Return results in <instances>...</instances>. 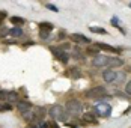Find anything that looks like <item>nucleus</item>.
Segmentation results:
<instances>
[{
    "label": "nucleus",
    "mask_w": 131,
    "mask_h": 128,
    "mask_svg": "<svg viewBox=\"0 0 131 128\" xmlns=\"http://www.w3.org/2000/svg\"><path fill=\"white\" fill-rule=\"evenodd\" d=\"M125 92H127L128 95H131V80L127 83V86H125Z\"/></svg>",
    "instance_id": "26"
},
{
    "label": "nucleus",
    "mask_w": 131,
    "mask_h": 128,
    "mask_svg": "<svg viewBox=\"0 0 131 128\" xmlns=\"http://www.w3.org/2000/svg\"><path fill=\"white\" fill-rule=\"evenodd\" d=\"M5 15H6L5 12H0V26H2V21H3V18H5Z\"/></svg>",
    "instance_id": "28"
},
{
    "label": "nucleus",
    "mask_w": 131,
    "mask_h": 128,
    "mask_svg": "<svg viewBox=\"0 0 131 128\" xmlns=\"http://www.w3.org/2000/svg\"><path fill=\"white\" fill-rule=\"evenodd\" d=\"M124 80H125V72H119L118 76H116V80H115V81H116V83H122Z\"/></svg>",
    "instance_id": "21"
},
{
    "label": "nucleus",
    "mask_w": 131,
    "mask_h": 128,
    "mask_svg": "<svg viewBox=\"0 0 131 128\" xmlns=\"http://www.w3.org/2000/svg\"><path fill=\"white\" fill-rule=\"evenodd\" d=\"M47 8H48V9H51V11H54V12H57V11H59V9H57L54 5H51V3H48V5H47Z\"/></svg>",
    "instance_id": "27"
},
{
    "label": "nucleus",
    "mask_w": 131,
    "mask_h": 128,
    "mask_svg": "<svg viewBox=\"0 0 131 128\" xmlns=\"http://www.w3.org/2000/svg\"><path fill=\"white\" fill-rule=\"evenodd\" d=\"M11 23L17 26H23L24 24V18H21V17H11Z\"/></svg>",
    "instance_id": "16"
},
{
    "label": "nucleus",
    "mask_w": 131,
    "mask_h": 128,
    "mask_svg": "<svg viewBox=\"0 0 131 128\" xmlns=\"http://www.w3.org/2000/svg\"><path fill=\"white\" fill-rule=\"evenodd\" d=\"M71 41H74L77 44H89L91 42V39L88 36H84V35H81V33H72L71 35Z\"/></svg>",
    "instance_id": "10"
},
{
    "label": "nucleus",
    "mask_w": 131,
    "mask_h": 128,
    "mask_svg": "<svg viewBox=\"0 0 131 128\" xmlns=\"http://www.w3.org/2000/svg\"><path fill=\"white\" fill-rule=\"evenodd\" d=\"M51 51L54 53V56H56L60 62L68 63V60H69V54H68V53H65V51H62V50H57V48H51Z\"/></svg>",
    "instance_id": "7"
},
{
    "label": "nucleus",
    "mask_w": 131,
    "mask_h": 128,
    "mask_svg": "<svg viewBox=\"0 0 131 128\" xmlns=\"http://www.w3.org/2000/svg\"><path fill=\"white\" fill-rule=\"evenodd\" d=\"M17 109H18V112H20L21 115H26V113H29V112L32 110V104L29 101H20L17 104Z\"/></svg>",
    "instance_id": "6"
},
{
    "label": "nucleus",
    "mask_w": 131,
    "mask_h": 128,
    "mask_svg": "<svg viewBox=\"0 0 131 128\" xmlns=\"http://www.w3.org/2000/svg\"><path fill=\"white\" fill-rule=\"evenodd\" d=\"M8 93L9 92H6V90H0V100L2 101H6L8 100Z\"/></svg>",
    "instance_id": "23"
},
{
    "label": "nucleus",
    "mask_w": 131,
    "mask_h": 128,
    "mask_svg": "<svg viewBox=\"0 0 131 128\" xmlns=\"http://www.w3.org/2000/svg\"><path fill=\"white\" fill-rule=\"evenodd\" d=\"M66 112L71 116H79L83 112V104L79 100H69L66 102Z\"/></svg>",
    "instance_id": "2"
},
{
    "label": "nucleus",
    "mask_w": 131,
    "mask_h": 128,
    "mask_svg": "<svg viewBox=\"0 0 131 128\" xmlns=\"http://www.w3.org/2000/svg\"><path fill=\"white\" fill-rule=\"evenodd\" d=\"M108 63V57L107 56H103V54H98L92 59V65L96 66V68H101V66H107Z\"/></svg>",
    "instance_id": "5"
},
{
    "label": "nucleus",
    "mask_w": 131,
    "mask_h": 128,
    "mask_svg": "<svg viewBox=\"0 0 131 128\" xmlns=\"http://www.w3.org/2000/svg\"><path fill=\"white\" fill-rule=\"evenodd\" d=\"M39 29H41V30H45V32H51L53 24H51V23H41Z\"/></svg>",
    "instance_id": "17"
},
{
    "label": "nucleus",
    "mask_w": 131,
    "mask_h": 128,
    "mask_svg": "<svg viewBox=\"0 0 131 128\" xmlns=\"http://www.w3.org/2000/svg\"><path fill=\"white\" fill-rule=\"evenodd\" d=\"M112 24H115V26H118V20H116V18H113V20H112Z\"/></svg>",
    "instance_id": "29"
},
{
    "label": "nucleus",
    "mask_w": 131,
    "mask_h": 128,
    "mask_svg": "<svg viewBox=\"0 0 131 128\" xmlns=\"http://www.w3.org/2000/svg\"><path fill=\"white\" fill-rule=\"evenodd\" d=\"M81 121L86 122V124H92V125H98V119L95 113H83L81 115Z\"/></svg>",
    "instance_id": "9"
},
{
    "label": "nucleus",
    "mask_w": 131,
    "mask_h": 128,
    "mask_svg": "<svg viewBox=\"0 0 131 128\" xmlns=\"http://www.w3.org/2000/svg\"><path fill=\"white\" fill-rule=\"evenodd\" d=\"M130 8H131V3H130Z\"/></svg>",
    "instance_id": "31"
},
{
    "label": "nucleus",
    "mask_w": 131,
    "mask_h": 128,
    "mask_svg": "<svg viewBox=\"0 0 131 128\" xmlns=\"http://www.w3.org/2000/svg\"><path fill=\"white\" fill-rule=\"evenodd\" d=\"M88 98H93V100H101L107 95V89L103 88V86H96V88H92V89L86 90L84 93Z\"/></svg>",
    "instance_id": "3"
},
{
    "label": "nucleus",
    "mask_w": 131,
    "mask_h": 128,
    "mask_svg": "<svg viewBox=\"0 0 131 128\" xmlns=\"http://www.w3.org/2000/svg\"><path fill=\"white\" fill-rule=\"evenodd\" d=\"M6 101H9V104H12V102H20L18 93H17V92H9V93H8V100H6Z\"/></svg>",
    "instance_id": "13"
},
{
    "label": "nucleus",
    "mask_w": 131,
    "mask_h": 128,
    "mask_svg": "<svg viewBox=\"0 0 131 128\" xmlns=\"http://www.w3.org/2000/svg\"><path fill=\"white\" fill-rule=\"evenodd\" d=\"M69 76L71 78H74V80H77L81 77V71H80L79 68H71V71H69Z\"/></svg>",
    "instance_id": "15"
},
{
    "label": "nucleus",
    "mask_w": 131,
    "mask_h": 128,
    "mask_svg": "<svg viewBox=\"0 0 131 128\" xmlns=\"http://www.w3.org/2000/svg\"><path fill=\"white\" fill-rule=\"evenodd\" d=\"M116 76H118V72L113 71V69H105L104 72H103V78H104V81H107V83H113L116 80Z\"/></svg>",
    "instance_id": "8"
},
{
    "label": "nucleus",
    "mask_w": 131,
    "mask_h": 128,
    "mask_svg": "<svg viewBox=\"0 0 131 128\" xmlns=\"http://www.w3.org/2000/svg\"><path fill=\"white\" fill-rule=\"evenodd\" d=\"M51 128H57V125L56 124H51Z\"/></svg>",
    "instance_id": "30"
},
{
    "label": "nucleus",
    "mask_w": 131,
    "mask_h": 128,
    "mask_svg": "<svg viewBox=\"0 0 131 128\" xmlns=\"http://www.w3.org/2000/svg\"><path fill=\"white\" fill-rule=\"evenodd\" d=\"M8 33H9V29H8V27H0V38L6 36Z\"/></svg>",
    "instance_id": "22"
},
{
    "label": "nucleus",
    "mask_w": 131,
    "mask_h": 128,
    "mask_svg": "<svg viewBox=\"0 0 131 128\" xmlns=\"http://www.w3.org/2000/svg\"><path fill=\"white\" fill-rule=\"evenodd\" d=\"M9 35H11V36H15V38H18V36L23 35V29H20V27H12V29H9Z\"/></svg>",
    "instance_id": "14"
},
{
    "label": "nucleus",
    "mask_w": 131,
    "mask_h": 128,
    "mask_svg": "<svg viewBox=\"0 0 131 128\" xmlns=\"http://www.w3.org/2000/svg\"><path fill=\"white\" fill-rule=\"evenodd\" d=\"M95 112H96V115L103 116V118H108L112 115V105L108 102H98L95 105Z\"/></svg>",
    "instance_id": "4"
},
{
    "label": "nucleus",
    "mask_w": 131,
    "mask_h": 128,
    "mask_svg": "<svg viewBox=\"0 0 131 128\" xmlns=\"http://www.w3.org/2000/svg\"><path fill=\"white\" fill-rule=\"evenodd\" d=\"M96 48H100V50H105V51H110V53H119V50L116 47H112V45H108V44H104V42H96V45H95Z\"/></svg>",
    "instance_id": "11"
},
{
    "label": "nucleus",
    "mask_w": 131,
    "mask_h": 128,
    "mask_svg": "<svg viewBox=\"0 0 131 128\" xmlns=\"http://www.w3.org/2000/svg\"><path fill=\"white\" fill-rule=\"evenodd\" d=\"M121 65H124V60H122V59H119V57H108L107 66L115 68V66H121Z\"/></svg>",
    "instance_id": "12"
},
{
    "label": "nucleus",
    "mask_w": 131,
    "mask_h": 128,
    "mask_svg": "<svg viewBox=\"0 0 131 128\" xmlns=\"http://www.w3.org/2000/svg\"><path fill=\"white\" fill-rule=\"evenodd\" d=\"M9 110H12V104H9V102L0 104V112H9Z\"/></svg>",
    "instance_id": "18"
},
{
    "label": "nucleus",
    "mask_w": 131,
    "mask_h": 128,
    "mask_svg": "<svg viewBox=\"0 0 131 128\" xmlns=\"http://www.w3.org/2000/svg\"><path fill=\"white\" fill-rule=\"evenodd\" d=\"M48 115L51 116L53 119L56 121H60V122H65L68 119V113L65 112V109L59 104H53L51 107L48 109Z\"/></svg>",
    "instance_id": "1"
},
{
    "label": "nucleus",
    "mask_w": 131,
    "mask_h": 128,
    "mask_svg": "<svg viewBox=\"0 0 131 128\" xmlns=\"http://www.w3.org/2000/svg\"><path fill=\"white\" fill-rule=\"evenodd\" d=\"M91 30L93 32V33H100V35H105V33H107L105 29H103V27H95V26L91 27Z\"/></svg>",
    "instance_id": "19"
},
{
    "label": "nucleus",
    "mask_w": 131,
    "mask_h": 128,
    "mask_svg": "<svg viewBox=\"0 0 131 128\" xmlns=\"http://www.w3.org/2000/svg\"><path fill=\"white\" fill-rule=\"evenodd\" d=\"M38 128H51V124H50V122H45V121H42Z\"/></svg>",
    "instance_id": "24"
},
{
    "label": "nucleus",
    "mask_w": 131,
    "mask_h": 128,
    "mask_svg": "<svg viewBox=\"0 0 131 128\" xmlns=\"http://www.w3.org/2000/svg\"><path fill=\"white\" fill-rule=\"evenodd\" d=\"M86 53H89V54H92V56L95 57V56H98V53H100V51H98V48H96V47H89Z\"/></svg>",
    "instance_id": "20"
},
{
    "label": "nucleus",
    "mask_w": 131,
    "mask_h": 128,
    "mask_svg": "<svg viewBox=\"0 0 131 128\" xmlns=\"http://www.w3.org/2000/svg\"><path fill=\"white\" fill-rule=\"evenodd\" d=\"M48 35H50V32H45V30H41V32H39L41 39H47V38H48Z\"/></svg>",
    "instance_id": "25"
}]
</instances>
